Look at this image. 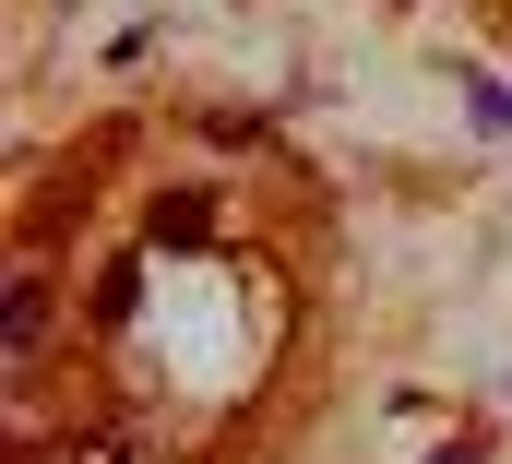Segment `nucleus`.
<instances>
[{
	"label": "nucleus",
	"mask_w": 512,
	"mask_h": 464,
	"mask_svg": "<svg viewBox=\"0 0 512 464\" xmlns=\"http://www.w3.org/2000/svg\"><path fill=\"white\" fill-rule=\"evenodd\" d=\"M203 215H215V203H155V250H179V238H203Z\"/></svg>",
	"instance_id": "2"
},
{
	"label": "nucleus",
	"mask_w": 512,
	"mask_h": 464,
	"mask_svg": "<svg viewBox=\"0 0 512 464\" xmlns=\"http://www.w3.org/2000/svg\"><path fill=\"white\" fill-rule=\"evenodd\" d=\"M465 108H477V131H512V96H501V84H465Z\"/></svg>",
	"instance_id": "3"
},
{
	"label": "nucleus",
	"mask_w": 512,
	"mask_h": 464,
	"mask_svg": "<svg viewBox=\"0 0 512 464\" xmlns=\"http://www.w3.org/2000/svg\"><path fill=\"white\" fill-rule=\"evenodd\" d=\"M0 346H12V357L48 346V286H36V274H24V286H12V310H0Z\"/></svg>",
	"instance_id": "1"
}]
</instances>
